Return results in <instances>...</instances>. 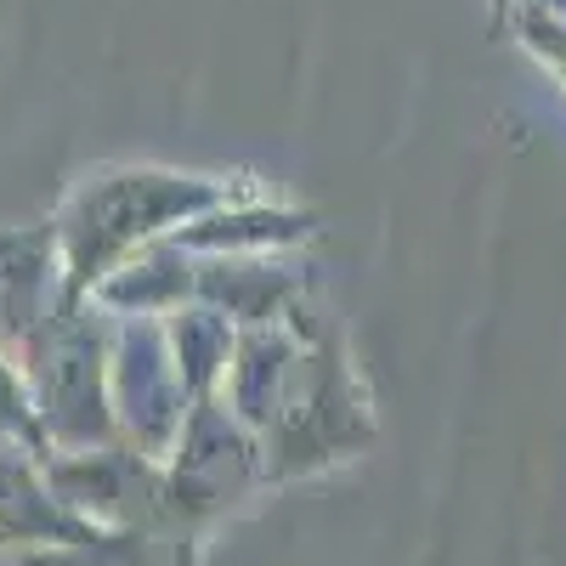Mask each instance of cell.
Returning a JSON list of instances; mask_svg holds the SVG:
<instances>
[{
	"label": "cell",
	"instance_id": "cell-1",
	"mask_svg": "<svg viewBox=\"0 0 566 566\" xmlns=\"http://www.w3.org/2000/svg\"><path fill=\"white\" fill-rule=\"evenodd\" d=\"M250 181H221V176H181L159 165H119L80 181L63 216L52 221L57 239V266H63V290L74 301H91L97 283L130 261L136 250H148L187 221L210 216L216 205L239 199Z\"/></svg>",
	"mask_w": 566,
	"mask_h": 566
},
{
	"label": "cell",
	"instance_id": "cell-2",
	"mask_svg": "<svg viewBox=\"0 0 566 566\" xmlns=\"http://www.w3.org/2000/svg\"><path fill=\"white\" fill-rule=\"evenodd\" d=\"M515 29H522V40L533 45V57L566 85V18H555V12H544V7H522Z\"/></svg>",
	"mask_w": 566,
	"mask_h": 566
}]
</instances>
